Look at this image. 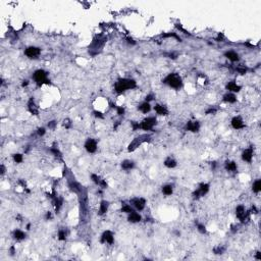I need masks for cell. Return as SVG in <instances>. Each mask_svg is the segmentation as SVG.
<instances>
[{"mask_svg":"<svg viewBox=\"0 0 261 261\" xmlns=\"http://www.w3.org/2000/svg\"><path fill=\"white\" fill-rule=\"evenodd\" d=\"M252 190H253L254 193L258 194V193L261 191V181L260 180H256L253 184V187H252Z\"/></svg>","mask_w":261,"mask_h":261,"instance_id":"30","label":"cell"},{"mask_svg":"<svg viewBox=\"0 0 261 261\" xmlns=\"http://www.w3.org/2000/svg\"><path fill=\"white\" fill-rule=\"evenodd\" d=\"M130 125H132L133 130H137L138 129H140V123H137V121H132V123H130Z\"/></svg>","mask_w":261,"mask_h":261,"instance_id":"40","label":"cell"},{"mask_svg":"<svg viewBox=\"0 0 261 261\" xmlns=\"http://www.w3.org/2000/svg\"><path fill=\"white\" fill-rule=\"evenodd\" d=\"M12 157H13V160H14V162H17V163H21L22 161V155L19 154V153L13 154Z\"/></svg>","mask_w":261,"mask_h":261,"instance_id":"35","label":"cell"},{"mask_svg":"<svg viewBox=\"0 0 261 261\" xmlns=\"http://www.w3.org/2000/svg\"><path fill=\"white\" fill-rule=\"evenodd\" d=\"M236 215H237V217L243 224L249 219V212L246 211V209H245V207L243 205H239L236 208Z\"/></svg>","mask_w":261,"mask_h":261,"instance_id":"8","label":"cell"},{"mask_svg":"<svg viewBox=\"0 0 261 261\" xmlns=\"http://www.w3.org/2000/svg\"><path fill=\"white\" fill-rule=\"evenodd\" d=\"M156 123H157L156 118H153V116H150V118H145V120H142V123H140V129L144 130H150L156 125Z\"/></svg>","mask_w":261,"mask_h":261,"instance_id":"6","label":"cell"},{"mask_svg":"<svg viewBox=\"0 0 261 261\" xmlns=\"http://www.w3.org/2000/svg\"><path fill=\"white\" fill-rule=\"evenodd\" d=\"M63 127L65 128V129H69V128L71 127V123L69 120H63Z\"/></svg>","mask_w":261,"mask_h":261,"instance_id":"42","label":"cell"},{"mask_svg":"<svg viewBox=\"0 0 261 261\" xmlns=\"http://www.w3.org/2000/svg\"><path fill=\"white\" fill-rule=\"evenodd\" d=\"M85 149L89 153H95L97 150V142L92 138H89L85 143Z\"/></svg>","mask_w":261,"mask_h":261,"instance_id":"11","label":"cell"},{"mask_svg":"<svg viewBox=\"0 0 261 261\" xmlns=\"http://www.w3.org/2000/svg\"><path fill=\"white\" fill-rule=\"evenodd\" d=\"M163 84H166L167 86H169L172 89L179 90L183 87V80L177 74L172 73L169 75H167L165 78L163 79Z\"/></svg>","mask_w":261,"mask_h":261,"instance_id":"3","label":"cell"},{"mask_svg":"<svg viewBox=\"0 0 261 261\" xmlns=\"http://www.w3.org/2000/svg\"><path fill=\"white\" fill-rule=\"evenodd\" d=\"M33 79L38 86H42L44 84H50V81L48 80V73L44 69H38L34 73Z\"/></svg>","mask_w":261,"mask_h":261,"instance_id":"5","label":"cell"},{"mask_svg":"<svg viewBox=\"0 0 261 261\" xmlns=\"http://www.w3.org/2000/svg\"><path fill=\"white\" fill-rule=\"evenodd\" d=\"M256 259H258V260L261 259V253H260V252H257V254H256Z\"/></svg>","mask_w":261,"mask_h":261,"instance_id":"53","label":"cell"},{"mask_svg":"<svg viewBox=\"0 0 261 261\" xmlns=\"http://www.w3.org/2000/svg\"><path fill=\"white\" fill-rule=\"evenodd\" d=\"M224 167L228 172H237L238 169V165L235 161H226V164H224Z\"/></svg>","mask_w":261,"mask_h":261,"instance_id":"22","label":"cell"},{"mask_svg":"<svg viewBox=\"0 0 261 261\" xmlns=\"http://www.w3.org/2000/svg\"><path fill=\"white\" fill-rule=\"evenodd\" d=\"M150 141H151V136H150V135H148V134L141 135V136L137 137V138H135L134 140L130 142L129 147H128V151L129 152L135 151V150H136L137 148L140 147L143 143H145V142H150Z\"/></svg>","mask_w":261,"mask_h":261,"instance_id":"4","label":"cell"},{"mask_svg":"<svg viewBox=\"0 0 261 261\" xmlns=\"http://www.w3.org/2000/svg\"><path fill=\"white\" fill-rule=\"evenodd\" d=\"M168 57L169 58H172V59H175V58L177 57V56H179V54H177V53H169V54L167 55Z\"/></svg>","mask_w":261,"mask_h":261,"instance_id":"46","label":"cell"},{"mask_svg":"<svg viewBox=\"0 0 261 261\" xmlns=\"http://www.w3.org/2000/svg\"><path fill=\"white\" fill-rule=\"evenodd\" d=\"M127 41H128V43H130V44H133V45H134V44H136V42H135L134 40L132 39V38H128V39H127Z\"/></svg>","mask_w":261,"mask_h":261,"instance_id":"49","label":"cell"},{"mask_svg":"<svg viewBox=\"0 0 261 261\" xmlns=\"http://www.w3.org/2000/svg\"><path fill=\"white\" fill-rule=\"evenodd\" d=\"M135 167V162L132 160H123V162H121V168L125 170H130L133 169V168Z\"/></svg>","mask_w":261,"mask_h":261,"instance_id":"24","label":"cell"},{"mask_svg":"<svg viewBox=\"0 0 261 261\" xmlns=\"http://www.w3.org/2000/svg\"><path fill=\"white\" fill-rule=\"evenodd\" d=\"M217 112V108L216 107H210V108H208L205 111L206 114H215Z\"/></svg>","mask_w":261,"mask_h":261,"instance_id":"39","label":"cell"},{"mask_svg":"<svg viewBox=\"0 0 261 261\" xmlns=\"http://www.w3.org/2000/svg\"><path fill=\"white\" fill-rule=\"evenodd\" d=\"M56 127V121L55 120H52V121H49L48 123V128L51 130H54Z\"/></svg>","mask_w":261,"mask_h":261,"instance_id":"44","label":"cell"},{"mask_svg":"<svg viewBox=\"0 0 261 261\" xmlns=\"http://www.w3.org/2000/svg\"><path fill=\"white\" fill-rule=\"evenodd\" d=\"M114 242V237L113 234L110 231H105L104 233L101 236V243H107V244H113Z\"/></svg>","mask_w":261,"mask_h":261,"instance_id":"12","label":"cell"},{"mask_svg":"<svg viewBox=\"0 0 261 261\" xmlns=\"http://www.w3.org/2000/svg\"><path fill=\"white\" fill-rule=\"evenodd\" d=\"M109 208V202L106 201V200H103V201L100 202V206H99V210H98V215H104L105 213L108 211Z\"/></svg>","mask_w":261,"mask_h":261,"instance_id":"17","label":"cell"},{"mask_svg":"<svg viewBox=\"0 0 261 261\" xmlns=\"http://www.w3.org/2000/svg\"><path fill=\"white\" fill-rule=\"evenodd\" d=\"M226 89L229 90V91H231V92H240V90L242 89V88H241V86H239V85L237 84V83H235V82H229L228 85H226Z\"/></svg>","mask_w":261,"mask_h":261,"instance_id":"25","label":"cell"},{"mask_svg":"<svg viewBox=\"0 0 261 261\" xmlns=\"http://www.w3.org/2000/svg\"><path fill=\"white\" fill-rule=\"evenodd\" d=\"M231 127L235 130H241L245 128V123L240 116H235V118L231 120Z\"/></svg>","mask_w":261,"mask_h":261,"instance_id":"14","label":"cell"},{"mask_svg":"<svg viewBox=\"0 0 261 261\" xmlns=\"http://www.w3.org/2000/svg\"><path fill=\"white\" fill-rule=\"evenodd\" d=\"M50 151L52 152L56 157H58V158H61V157H62V155H61V153H60V151L58 149H56V148H51Z\"/></svg>","mask_w":261,"mask_h":261,"instance_id":"38","label":"cell"},{"mask_svg":"<svg viewBox=\"0 0 261 261\" xmlns=\"http://www.w3.org/2000/svg\"><path fill=\"white\" fill-rule=\"evenodd\" d=\"M209 187L210 186H209L208 184H201V185L199 186V188L193 193V198L197 200V199H199V198L205 196L209 191Z\"/></svg>","mask_w":261,"mask_h":261,"instance_id":"7","label":"cell"},{"mask_svg":"<svg viewBox=\"0 0 261 261\" xmlns=\"http://www.w3.org/2000/svg\"><path fill=\"white\" fill-rule=\"evenodd\" d=\"M66 237H67V231H65L64 229H59V231H58V240L65 241L66 240Z\"/></svg>","mask_w":261,"mask_h":261,"instance_id":"32","label":"cell"},{"mask_svg":"<svg viewBox=\"0 0 261 261\" xmlns=\"http://www.w3.org/2000/svg\"><path fill=\"white\" fill-rule=\"evenodd\" d=\"M4 172H5V167H4V165L2 164L1 167H0V174H1V175H2V174H4Z\"/></svg>","mask_w":261,"mask_h":261,"instance_id":"47","label":"cell"},{"mask_svg":"<svg viewBox=\"0 0 261 261\" xmlns=\"http://www.w3.org/2000/svg\"><path fill=\"white\" fill-rule=\"evenodd\" d=\"M197 229H198V231H199V233H201V234H206V226H204V224H197Z\"/></svg>","mask_w":261,"mask_h":261,"instance_id":"36","label":"cell"},{"mask_svg":"<svg viewBox=\"0 0 261 261\" xmlns=\"http://www.w3.org/2000/svg\"><path fill=\"white\" fill-rule=\"evenodd\" d=\"M110 105H111L112 108H114V109L116 110V112H118V115H123V114H125V107H123V106H116V105L113 104V103H110Z\"/></svg>","mask_w":261,"mask_h":261,"instance_id":"31","label":"cell"},{"mask_svg":"<svg viewBox=\"0 0 261 261\" xmlns=\"http://www.w3.org/2000/svg\"><path fill=\"white\" fill-rule=\"evenodd\" d=\"M133 211H134V209H133V207L129 205V204H123V207H121V212H125V213L130 214V213L133 212Z\"/></svg>","mask_w":261,"mask_h":261,"instance_id":"33","label":"cell"},{"mask_svg":"<svg viewBox=\"0 0 261 261\" xmlns=\"http://www.w3.org/2000/svg\"><path fill=\"white\" fill-rule=\"evenodd\" d=\"M46 219H52V214H51V212H47L46 213Z\"/></svg>","mask_w":261,"mask_h":261,"instance_id":"48","label":"cell"},{"mask_svg":"<svg viewBox=\"0 0 261 261\" xmlns=\"http://www.w3.org/2000/svg\"><path fill=\"white\" fill-rule=\"evenodd\" d=\"M130 204L139 211H142L144 208H145L146 205V200L144 198H134V199L130 200Z\"/></svg>","mask_w":261,"mask_h":261,"instance_id":"10","label":"cell"},{"mask_svg":"<svg viewBox=\"0 0 261 261\" xmlns=\"http://www.w3.org/2000/svg\"><path fill=\"white\" fill-rule=\"evenodd\" d=\"M28 110L33 114V115H38V113H39L38 107L36 106L33 98H31L30 100H29V102H28Z\"/></svg>","mask_w":261,"mask_h":261,"instance_id":"18","label":"cell"},{"mask_svg":"<svg viewBox=\"0 0 261 261\" xmlns=\"http://www.w3.org/2000/svg\"><path fill=\"white\" fill-rule=\"evenodd\" d=\"M224 101L228 103H235L237 101V97H236L235 94L233 93H228L224 96Z\"/></svg>","mask_w":261,"mask_h":261,"instance_id":"28","label":"cell"},{"mask_svg":"<svg viewBox=\"0 0 261 261\" xmlns=\"http://www.w3.org/2000/svg\"><path fill=\"white\" fill-rule=\"evenodd\" d=\"M162 193L165 196H170L174 193V187L172 185H165L162 187Z\"/></svg>","mask_w":261,"mask_h":261,"instance_id":"29","label":"cell"},{"mask_svg":"<svg viewBox=\"0 0 261 261\" xmlns=\"http://www.w3.org/2000/svg\"><path fill=\"white\" fill-rule=\"evenodd\" d=\"M224 56H226L229 60H231V61H233V62L239 61V59H240L239 54H238L237 52H235V51H231V50L226 51V52L224 53Z\"/></svg>","mask_w":261,"mask_h":261,"instance_id":"19","label":"cell"},{"mask_svg":"<svg viewBox=\"0 0 261 261\" xmlns=\"http://www.w3.org/2000/svg\"><path fill=\"white\" fill-rule=\"evenodd\" d=\"M45 133H46V130H45V128H39V129H38V130H37V134L39 135L40 137L44 136Z\"/></svg>","mask_w":261,"mask_h":261,"instance_id":"43","label":"cell"},{"mask_svg":"<svg viewBox=\"0 0 261 261\" xmlns=\"http://www.w3.org/2000/svg\"><path fill=\"white\" fill-rule=\"evenodd\" d=\"M252 158H253V150L252 148H248V149L244 150L242 153V159L246 162H251Z\"/></svg>","mask_w":261,"mask_h":261,"instance_id":"16","label":"cell"},{"mask_svg":"<svg viewBox=\"0 0 261 261\" xmlns=\"http://www.w3.org/2000/svg\"><path fill=\"white\" fill-rule=\"evenodd\" d=\"M128 220H129L130 222H132V224H137V222H140L142 220V217L141 215L139 214V213L135 212V211H133V212H130L129 214V217H128Z\"/></svg>","mask_w":261,"mask_h":261,"instance_id":"20","label":"cell"},{"mask_svg":"<svg viewBox=\"0 0 261 261\" xmlns=\"http://www.w3.org/2000/svg\"><path fill=\"white\" fill-rule=\"evenodd\" d=\"M137 87V83L135 80L133 79H120L118 82L115 83V86H114V91L118 94H123L125 91L127 90H130V89H135Z\"/></svg>","mask_w":261,"mask_h":261,"instance_id":"1","label":"cell"},{"mask_svg":"<svg viewBox=\"0 0 261 261\" xmlns=\"http://www.w3.org/2000/svg\"><path fill=\"white\" fill-rule=\"evenodd\" d=\"M236 71H237L239 74H241V75H245L248 69H247L246 66H238L237 68H236Z\"/></svg>","mask_w":261,"mask_h":261,"instance_id":"37","label":"cell"},{"mask_svg":"<svg viewBox=\"0 0 261 261\" xmlns=\"http://www.w3.org/2000/svg\"><path fill=\"white\" fill-rule=\"evenodd\" d=\"M154 98H155V96L153 95V94H149V95L146 96V102H149L150 103V101L154 100Z\"/></svg>","mask_w":261,"mask_h":261,"instance_id":"45","label":"cell"},{"mask_svg":"<svg viewBox=\"0 0 261 261\" xmlns=\"http://www.w3.org/2000/svg\"><path fill=\"white\" fill-rule=\"evenodd\" d=\"M138 108L141 112H143V113L146 114V113H148V112H150V110H151V105H150L149 102H146L145 101V102L142 103Z\"/></svg>","mask_w":261,"mask_h":261,"instance_id":"26","label":"cell"},{"mask_svg":"<svg viewBox=\"0 0 261 261\" xmlns=\"http://www.w3.org/2000/svg\"><path fill=\"white\" fill-rule=\"evenodd\" d=\"M41 53V49L39 47L36 46H30L25 50V54L28 56L29 58H36L40 55Z\"/></svg>","mask_w":261,"mask_h":261,"instance_id":"9","label":"cell"},{"mask_svg":"<svg viewBox=\"0 0 261 261\" xmlns=\"http://www.w3.org/2000/svg\"><path fill=\"white\" fill-rule=\"evenodd\" d=\"M93 114L95 118H104V115H103V113L101 111H97V110H95V111H93Z\"/></svg>","mask_w":261,"mask_h":261,"instance_id":"41","label":"cell"},{"mask_svg":"<svg viewBox=\"0 0 261 261\" xmlns=\"http://www.w3.org/2000/svg\"><path fill=\"white\" fill-rule=\"evenodd\" d=\"M12 237L13 239H15L17 241H22L26 238V234L22 231H21V229H14L12 231Z\"/></svg>","mask_w":261,"mask_h":261,"instance_id":"23","label":"cell"},{"mask_svg":"<svg viewBox=\"0 0 261 261\" xmlns=\"http://www.w3.org/2000/svg\"><path fill=\"white\" fill-rule=\"evenodd\" d=\"M251 211H252V213H257V212H258V211H257V209H256V207H255V206H253V207H252Z\"/></svg>","mask_w":261,"mask_h":261,"instance_id":"54","label":"cell"},{"mask_svg":"<svg viewBox=\"0 0 261 261\" xmlns=\"http://www.w3.org/2000/svg\"><path fill=\"white\" fill-rule=\"evenodd\" d=\"M154 110H155V112H156L157 114H159V115H167V114H168L167 108H166L165 106H163V105H160V104L155 105Z\"/></svg>","mask_w":261,"mask_h":261,"instance_id":"21","label":"cell"},{"mask_svg":"<svg viewBox=\"0 0 261 261\" xmlns=\"http://www.w3.org/2000/svg\"><path fill=\"white\" fill-rule=\"evenodd\" d=\"M224 251H226V247L224 246H216L213 249V252H214V254H216V255H221V254L224 253Z\"/></svg>","mask_w":261,"mask_h":261,"instance_id":"34","label":"cell"},{"mask_svg":"<svg viewBox=\"0 0 261 261\" xmlns=\"http://www.w3.org/2000/svg\"><path fill=\"white\" fill-rule=\"evenodd\" d=\"M28 85H29V81H28V80H25L24 82H22V87H26V86H28Z\"/></svg>","mask_w":261,"mask_h":261,"instance_id":"51","label":"cell"},{"mask_svg":"<svg viewBox=\"0 0 261 261\" xmlns=\"http://www.w3.org/2000/svg\"><path fill=\"white\" fill-rule=\"evenodd\" d=\"M107 38L104 36H97L96 38H94L92 43L89 46V53L92 56L97 55L102 51L103 47H104L105 43H106Z\"/></svg>","mask_w":261,"mask_h":261,"instance_id":"2","label":"cell"},{"mask_svg":"<svg viewBox=\"0 0 261 261\" xmlns=\"http://www.w3.org/2000/svg\"><path fill=\"white\" fill-rule=\"evenodd\" d=\"M236 231H238V226H231V231H233V233H236Z\"/></svg>","mask_w":261,"mask_h":261,"instance_id":"52","label":"cell"},{"mask_svg":"<svg viewBox=\"0 0 261 261\" xmlns=\"http://www.w3.org/2000/svg\"><path fill=\"white\" fill-rule=\"evenodd\" d=\"M164 165L168 168H174L177 166V161H175V159H174L172 157H168V158H166L165 160H164Z\"/></svg>","mask_w":261,"mask_h":261,"instance_id":"27","label":"cell"},{"mask_svg":"<svg viewBox=\"0 0 261 261\" xmlns=\"http://www.w3.org/2000/svg\"><path fill=\"white\" fill-rule=\"evenodd\" d=\"M185 129L187 130H190V132L192 133H198L200 130V123L199 121L197 120H191V121H188L186 125V128Z\"/></svg>","mask_w":261,"mask_h":261,"instance_id":"13","label":"cell"},{"mask_svg":"<svg viewBox=\"0 0 261 261\" xmlns=\"http://www.w3.org/2000/svg\"><path fill=\"white\" fill-rule=\"evenodd\" d=\"M91 179H92V181H93L94 183L96 184V185L99 186V187H101L102 189H106L107 188V183L103 179H101L99 175L93 174H91Z\"/></svg>","mask_w":261,"mask_h":261,"instance_id":"15","label":"cell"},{"mask_svg":"<svg viewBox=\"0 0 261 261\" xmlns=\"http://www.w3.org/2000/svg\"><path fill=\"white\" fill-rule=\"evenodd\" d=\"M9 252H10V254H11V255H13V254L15 253V250H14V246H11V247H10V249H9Z\"/></svg>","mask_w":261,"mask_h":261,"instance_id":"50","label":"cell"}]
</instances>
